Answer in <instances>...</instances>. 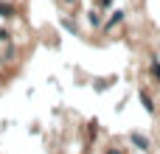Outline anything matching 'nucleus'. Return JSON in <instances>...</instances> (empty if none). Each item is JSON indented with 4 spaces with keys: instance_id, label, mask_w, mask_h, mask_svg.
<instances>
[{
    "instance_id": "obj_7",
    "label": "nucleus",
    "mask_w": 160,
    "mask_h": 154,
    "mask_svg": "<svg viewBox=\"0 0 160 154\" xmlns=\"http://www.w3.org/2000/svg\"><path fill=\"white\" fill-rule=\"evenodd\" d=\"M70 3H73V0H70Z\"/></svg>"
},
{
    "instance_id": "obj_6",
    "label": "nucleus",
    "mask_w": 160,
    "mask_h": 154,
    "mask_svg": "<svg viewBox=\"0 0 160 154\" xmlns=\"http://www.w3.org/2000/svg\"><path fill=\"white\" fill-rule=\"evenodd\" d=\"M107 154H121V152H115V149H112V152H107Z\"/></svg>"
},
{
    "instance_id": "obj_4",
    "label": "nucleus",
    "mask_w": 160,
    "mask_h": 154,
    "mask_svg": "<svg viewBox=\"0 0 160 154\" xmlns=\"http://www.w3.org/2000/svg\"><path fill=\"white\" fill-rule=\"evenodd\" d=\"M0 14H3V17H8V14H11V8H8L6 3H0Z\"/></svg>"
},
{
    "instance_id": "obj_1",
    "label": "nucleus",
    "mask_w": 160,
    "mask_h": 154,
    "mask_svg": "<svg viewBox=\"0 0 160 154\" xmlns=\"http://www.w3.org/2000/svg\"><path fill=\"white\" fill-rule=\"evenodd\" d=\"M121 20H124V14H121V11H115V17H112V20H110V22H107V28H112V25H118V22H121Z\"/></svg>"
},
{
    "instance_id": "obj_5",
    "label": "nucleus",
    "mask_w": 160,
    "mask_h": 154,
    "mask_svg": "<svg viewBox=\"0 0 160 154\" xmlns=\"http://www.w3.org/2000/svg\"><path fill=\"white\" fill-rule=\"evenodd\" d=\"M152 73H155V79H158V84H160V65H152Z\"/></svg>"
},
{
    "instance_id": "obj_2",
    "label": "nucleus",
    "mask_w": 160,
    "mask_h": 154,
    "mask_svg": "<svg viewBox=\"0 0 160 154\" xmlns=\"http://www.w3.org/2000/svg\"><path fill=\"white\" fill-rule=\"evenodd\" d=\"M141 98H143V104H146V109H149V112H155V104H152V98H149L146 93H141Z\"/></svg>"
},
{
    "instance_id": "obj_3",
    "label": "nucleus",
    "mask_w": 160,
    "mask_h": 154,
    "mask_svg": "<svg viewBox=\"0 0 160 154\" xmlns=\"http://www.w3.org/2000/svg\"><path fill=\"white\" fill-rule=\"evenodd\" d=\"M132 143H135V146H141V149H146V146H149V143H146V137H138V135H132Z\"/></svg>"
}]
</instances>
